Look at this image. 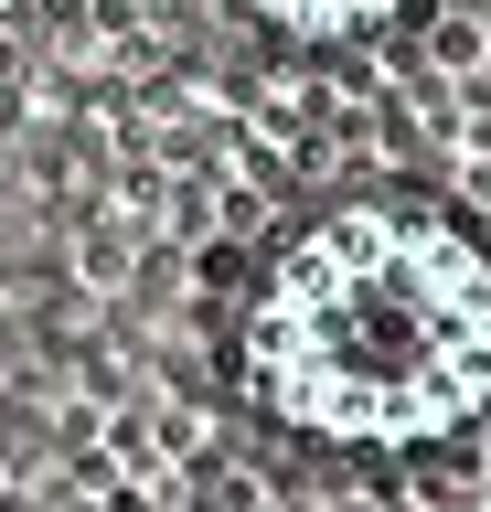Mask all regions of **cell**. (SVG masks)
Listing matches in <instances>:
<instances>
[{"label":"cell","instance_id":"cell-1","mask_svg":"<svg viewBox=\"0 0 491 512\" xmlns=\"http://www.w3.org/2000/svg\"><path fill=\"white\" fill-rule=\"evenodd\" d=\"M235 363L310 448H449L491 416V256L427 203H342L267 256Z\"/></svg>","mask_w":491,"mask_h":512},{"label":"cell","instance_id":"cell-2","mask_svg":"<svg viewBox=\"0 0 491 512\" xmlns=\"http://www.w3.org/2000/svg\"><path fill=\"white\" fill-rule=\"evenodd\" d=\"M267 32H289V43H353V32L395 22V0H246Z\"/></svg>","mask_w":491,"mask_h":512}]
</instances>
